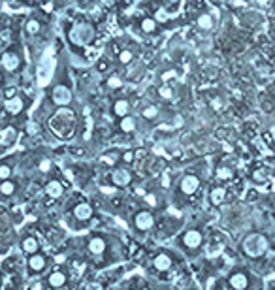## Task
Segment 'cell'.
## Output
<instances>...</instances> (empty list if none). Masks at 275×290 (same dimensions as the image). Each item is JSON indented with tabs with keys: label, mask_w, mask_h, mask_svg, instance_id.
I'll return each instance as SVG.
<instances>
[{
	"label": "cell",
	"mask_w": 275,
	"mask_h": 290,
	"mask_svg": "<svg viewBox=\"0 0 275 290\" xmlns=\"http://www.w3.org/2000/svg\"><path fill=\"white\" fill-rule=\"evenodd\" d=\"M77 123H79V119H77V113L73 109L58 108L57 111L51 115V119H49V128L60 140H68L77 130Z\"/></svg>",
	"instance_id": "1"
},
{
	"label": "cell",
	"mask_w": 275,
	"mask_h": 290,
	"mask_svg": "<svg viewBox=\"0 0 275 290\" xmlns=\"http://www.w3.org/2000/svg\"><path fill=\"white\" fill-rule=\"evenodd\" d=\"M268 237L264 236V234H249L243 237V241H241V253L249 256V258H260L266 254V251H268Z\"/></svg>",
	"instance_id": "2"
},
{
	"label": "cell",
	"mask_w": 275,
	"mask_h": 290,
	"mask_svg": "<svg viewBox=\"0 0 275 290\" xmlns=\"http://www.w3.org/2000/svg\"><path fill=\"white\" fill-rule=\"evenodd\" d=\"M157 224V215L153 209L144 207V209H138L130 218V226L132 230L138 234V236H145L149 234Z\"/></svg>",
	"instance_id": "3"
},
{
	"label": "cell",
	"mask_w": 275,
	"mask_h": 290,
	"mask_svg": "<svg viewBox=\"0 0 275 290\" xmlns=\"http://www.w3.org/2000/svg\"><path fill=\"white\" fill-rule=\"evenodd\" d=\"M203 245V234L200 228H187L179 234L177 237V247H181L185 253H196Z\"/></svg>",
	"instance_id": "4"
},
{
	"label": "cell",
	"mask_w": 275,
	"mask_h": 290,
	"mask_svg": "<svg viewBox=\"0 0 275 290\" xmlns=\"http://www.w3.org/2000/svg\"><path fill=\"white\" fill-rule=\"evenodd\" d=\"M49 266H51V258L44 251L27 256V262H25V270H27V275L29 277L44 275L45 272H49Z\"/></svg>",
	"instance_id": "5"
},
{
	"label": "cell",
	"mask_w": 275,
	"mask_h": 290,
	"mask_svg": "<svg viewBox=\"0 0 275 290\" xmlns=\"http://www.w3.org/2000/svg\"><path fill=\"white\" fill-rule=\"evenodd\" d=\"M175 266V254L170 249H160L151 258V268L159 273H170Z\"/></svg>",
	"instance_id": "6"
},
{
	"label": "cell",
	"mask_w": 275,
	"mask_h": 290,
	"mask_svg": "<svg viewBox=\"0 0 275 290\" xmlns=\"http://www.w3.org/2000/svg\"><path fill=\"white\" fill-rule=\"evenodd\" d=\"M85 251L91 256H104L110 251V239L106 234H91L85 239Z\"/></svg>",
	"instance_id": "7"
},
{
	"label": "cell",
	"mask_w": 275,
	"mask_h": 290,
	"mask_svg": "<svg viewBox=\"0 0 275 290\" xmlns=\"http://www.w3.org/2000/svg\"><path fill=\"white\" fill-rule=\"evenodd\" d=\"M94 38V29L89 23H75L70 29V42L75 45H87Z\"/></svg>",
	"instance_id": "8"
},
{
	"label": "cell",
	"mask_w": 275,
	"mask_h": 290,
	"mask_svg": "<svg viewBox=\"0 0 275 290\" xmlns=\"http://www.w3.org/2000/svg\"><path fill=\"white\" fill-rule=\"evenodd\" d=\"M68 281H70V277H68V272L64 268H53L45 277V289L62 290L68 285Z\"/></svg>",
	"instance_id": "9"
},
{
	"label": "cell",
	"mask_w": 275,
	"mask_h": 290,
	"mask_svg": "<svg viewBox=\"0 0 275 290\" xmlns=\"http://www.w3.org/2000/svg\"><path fill=\"white\" fill-rule=\"evenodd\" d=\"M132 179H134V175L127 166L113 168V172L110 174V181H111V185H115L117 189H127L132 183Z\"/></svg>",
	"instance_id": "10"
},
{
	"label": "cell",
	"mask_w": 275,
	"mask_h": 290,
	"mask_svg": "<svg viewBox=\"0 0 275 290\" xmlns=\"http://www.w3.org/2000/svg\"><path fill=\"white\" fill-rule=\"evenodd\" d=\"M94 217V207L89 202H77L72 209V220L79 222V224H87L89 220Z\"/></svg>",
	"instance_id": "11"
},
{
	"label": "cell",
	"mask_w": 275,
	"mask_h": 290,
	"mask_svg": "<svg viewBox=\"0 0 275 290\" xmlns=\"http://www.w3.org/2000/svg\"><path fill=\"white\" fill-rule=\"evenodd\" d=\"M200 185H202V181H200V177H198V175L187 174V175H183V179L179 181L177 190H179L183 196H192V194H196V192H198Z\"/></svg>",
	"instance_id": "12"
},
{
	"label": "cell",
	"mask_w": 275,
	"mask_h": 290,
	"mask_svg": "<svg viewBox=\"0 0 275 290\" xmlns=\"http://www.w3.org/2000/svg\"><path fill=\"white\" fill-rule=\"evenodd\" d=\"M19 247H21V251H23V254H36V253H40L42 251V243H40V239H38V236H34V234L30 232H25L21 236V239H19Z\"/></svg>",
	"instance_id": "13"
},
{
	"label": "cell",
	"mask_w": 275,
	"mask_h": 290,
	"mask_svg": "<svg viewBox=\"0 0 275 290\" xmlns=\"http://www.w3.org/2000/svg\"><path fill=\"white\" fill-rule=\"evenodd\" d=\"M226 283H228V287L232 290H249V287H251V277L243 270H236V272H232L230 275H228Z\"/></svg>",
	"instance_id": "14"
},
{
	"label": "cell",
	"mask_w": 275,
	"mask_h": 290,
	"mask_svg": "<svg viewBox=\"0 0 275 290\" xmlns=\"http://www.w3.org/2000/svg\"><path fill=\"white\" fill-rule=\"evenodd\" d=\"M51 100L57 108H68L72 102V91L66 85H57L51 92Z\"/></svg>",
	"instance_id": "15"
},
{
	"label": "cell",
	"mask_w": 275,
	"mask_h": 290,
	"mask_svg": "<svg viewBox=\"0 0 275 290\" xmlns=\"http://www.w3.org/2000/svg\"><path fill=\"white\" fill-rule=\"evenodd\" d=\"M44 192L49 196V198L58 200V198L64 194V185H62V181H58V179H49V181L45 183Z\"/></svg>",
	"instance_id": "16"
},
{
	"label": "cell",
	"mask_w": 275,
	"mask_h": 290,
	"mask_svg": "<svg viewBox=\"0 0 275 290\" xmlns=\"http://www.w3.org/2000/svg\"><path fill=\"white\" fill-rule=\"evenodd\" d=\"M2 66H4V70H8V72H15V70H19V66H21V57H19L15 51H6V53L2 55Z\"/></svg>",
	"instance_id": "17"
},
{
	"label": "cell",
	"mask_w": 275,
	"mask_h": 290,
	"mask_svg": "<svg viewBox=\"0 0 275 290\" xmlns=\"http://www.w3.org/2000/svg\"><path fill=\"white\" fill-rule=\"evenodd\" d=\"M4 109H6L10 115H19V113H23V109H25V100H23L21 96L6 98V100H4Z\"/></svg>",
	"instance_id": "18"
},
{
	"label": "cell",
	"mask_w": 275,
	"mask_h": 290,
	"mask_svg": "<svg viewBox=\"0 0 275 290\" xmlns=\"http://www.w3.org/2000/svg\"><path fill=\"white\" fill-rule=\"evenodd\" d=\"M113 115L117 119H123V117L130 115V102L127 100V98L115 100V104H113Z\"/></svg>",
	"instance_id": "19"
},
{
	"label": "cell",
	"mask_w": 275,
	"mask_h": 290,
	"mask_svg": "<svg viewBox=\"0 0 275 290\" xmlns=\"http://www.w3.org/2000/svg\"><path fill=\"white\" fill-rule=\"evenodd\" d=\"M119 162H121V153H119V151H115V149H111V151H106V153H104V155L100 157V164L108 166V168H115Z\"/></svg>",
	"instance_id": "20"
},
{
	"label": "cell",
	"mask_w": 275,
	"mask_h": 290,
	"mask_svg": "<svg viewBox=\"0 0 275 290\" xmlns=\"http://www.w3.org/2000/svg\"><path fill=\"white\" fill-rule=\"evenodd\" d=\"M119 128H121V132H125V134L136 132V128H138V121H136V117L127 115V117H123V119H119Z\"/></svg>",
	"instance_id": "21"
},
{
	"label": "cell",
	"mask_w": 275,
	"mask_h": 290,
	"mask_svg": "<svg viewBox=\"0 0 275 290\" xmlns=\"http://www.w3.org/2000/svg\"><path fill=\"white\" fill-rule=\"evenodd\" d=\"M17 192V183L14 179H6V181H0V196L2 198H12Z\"/></svg>",
	"instance_id": "22"
},
{
	"label": "cell",
	"mask_w": 275,
	"mask_h": 290,
	"mask_svg": "<svg viewBox=\"0 0 275 290\" xmlns=\"http://www.w3.org/2000/svg\"><path fill=\"white\" fill-rule=\"evenodd\" d=\"M226 198V189L224 187H213L209 190V203L211 205H220Z\"/></svg>",
	"instance_id": "23"
},
{
	"label": "cell",
	"mask_w": 275,
	"mask_h": 290,
	"mask_svg": "<svg viewBox=\"0 0 275 290\" xmlns=\"http://www.w3.org/2000/svg\"><path fill=\"white\" fill-rule=\"evenodd\" d=\"M144 202H145V205H147L149 209H153V211L159 209L160 205H162V203H160V196L157 194V192H147V194L144 196Z\"/></svg>",
	"instance_id": "24"
},
{
	"label": "cell",
	"mask_w": 275,
	"mask_h": 290,
	"mask_svg": "<svg viewBox=\"0 0 275 290\" xmlns=\"http://www.w3.org/2000/svg\"><path fill=\"white\" fill-rule=\"evenodd\" d=\"M196 25H198V29H202V30H211L213 29V17H211L209 14L198 15Z\"/></svg>",
	"instance_id": "25"
},
{
	"label": "cell",
	"mask_w": 275,
	"mask_h": 290,
	"mask_svg": "<svg viewBox=\"0 0 275 290\" xmlns=\"http://www.w3.org/2000/svg\"><path fill=\"white\" fill-rule=\"evenodd\" d=\"M157 29H159L157 19H153V17H145L144 21H142V30H144L145 34H155Z\"/></svg>",
	"instance_id": "26"
},
{
	"label": "cell",
	"mask_w": 275,
	"mask_h": 290,
	"mask_svg": "<svg viewBox=\"0 0 275 290\" xmlns=\"http://www.w3.org/2000/svg\"><path fill=\"white\" fill-rule=\"evenodd\" d=\"M215 175H217V179H220V181H230L232 177H234V170H232L230 166H219L217 170H215Z\"/></svg>",
	"instance_id": "27"
},
{
	"label": "cell",
	"mask_w": 275,
	"mask_h": 290,
	"mask_svg": "<svg viewBox=\"0 0 275 290\" xmlns=\"http://www.w3.org/2000/svg\"><path fill=\"white\" fill-rule=\"evenodd\" d=\"M142 117H144L145 121H155L157 117H159V108L157 106H145L144 111H142Z\"/></svg>",
	"instance_id": "28"
},
{
	"label": "cell",
	"mask_w": 275,
	"mask_h": 290,
	"mask_svg": "<svg viewBox=\"0 0 275 290\" xmlns=\"http://www.w3.org/2000/svg\"><path fill=\"white\" fill-rule=\"evenodd\" d=\"M12 175H14V168L8 162H0V181L12 179Z\"/></svg>",
	"instance_id": "29"
},
{
	"label": "cell",
	"mask_w": 275,
	"mask_h": 290,
	"mask_svg": "<svg viewBox=\"0 0 275 290\" xmlns=\"http://www.w3.org/2000/svg\"><path fill=\"white\" fill-rule=\"evenodd\" d=\"M117 60L121 64H130L132 60H134V53H132L130 49H123V51L117 53Z\"/></svg>",
	"instance_id": "30"
},
{
	"label": "cell",
	"mask_w": 275,
	"mask_h": 290,
	"mask_svg": "<svg viewBox=\"0 0 275 290\" xmlns=\"http://www.w3.org/2000/svg\"><path fill=\"white\" fill-rule=\"evenodd\" d=\"M25 29H27V32H29V34H32V36H34V34H38V32L42 30V23H40L38 19H29V23L25 25Z\"/></svg>",
	"instance_id": "31"
},
{
	"label": "cell",
	"mask_w": 275,
	"mask_h": 290,
	"mask_svg": "<svg viewBox=\"0 0 275 290\" xmlns=\"http://www.w3.org/2000/svg\"><path fill=\"white\" fill-rule=\"evenodd\" d=\"M159 96L162 100H172L174 98V89L170 87V85H160L159 87Z\"/></svg>",
	"instance_id": "32"
},
{
	"label": "cell",
	"mask_w": 275,
	"mask_h": 290,
	"mask_svg": "<svg viewBox=\"0 0 275 290\" xmlns=\"http://www.w3.org/2000/svg\"><path fill=\"white\" fill-rule=\"evenodd\" d=\"M106 85H108L110 89H121L123 87V79H121L117 73H113V75H110V77H108Z\"/></svg>",
	"instance_id": "33"
},
{
	"label": "cell",
	"mask_w": 275,
	"mask_h": 290,
	"mask_svg": "<svg viewBox=\"0 0 275 290\" xmlns=\"http://www.w3.org/2000/svg\"><path fill=\"white\" fill-rule=\"evenodd\" d=\"M134 160H136V153H134V151H125V153H121V162H123V164H134Z\"/></svg>",
	"instance_id": "34"
},
{
	"label": "cell",
	"mask_w": 275,
	"mask_h": 290,
	"mask_svg": "<svg viewBox=\"0 0 275 290\" xmlns=\"http://www.w3.org/2000/svg\"><path fill=\"white\" fill-rule=\"evenodd\" d=\"M81 290H104V285H102L100 281H87L85 285H83V289Z\"/></svg>",
	"instance_id": "35"
},
{
	"label": "cell",
	"mask_w": 275,
	"mask_h": 290,
	"mask_svg": "<svg viewBox=\"0 0 275 290\" xmlns=\"http://www.w3.org/2000/svg\"><path fill=\"white\" fill-rule=\"evenodd\" d=\"M253 181H255V183H264V181H266V172H264V170H257V172L253 174Z\"/></svg>",
	"instance_id": "36"
},
{
	"label": "cell",
	"mask_w": 275,
	"mask_h": 290,
	"mask_svg": "<svg viewBox=\"0 0 275 290\" xmlns=\"http://www.w3.org/2000/svg\"><path fill=\"white\" fill-rule=\"evenodd\" d=\"M138 290H155V287L151 285V283H145V281H142V279H138Z\"/></svg>",
	"instance_id": "37"
},
{
	"label": "cell",
	"mask_w": 275,
	"mask_h": 290,
	"mask_svg": "<svg viewBox=\"0 0 275 290\" xmlns=\"http://www.w3.org/2000/svg\"><path fill=\"white\" fill-rule=\"evenodd\" d=\"M38 128H40V127H38L36 123H29V125H27V134L34 136V134H38Z\"/></svg>",
	"instance_id": "38"
},
{
	"label": "cell",
	"mask_w": 275,
	"mask_h": 290,
	"mask_svg": "<svg viewBox=\"0 0 275 290\" xmlns=\"http://www.w3.org/2000/svg\"><path fill=\"white\" fill-rule=\"evenodd\" d=\"M40 170H42V172H49V170H51V160L49 159L42 160V162H40Z\"/></svg>",
	"instance_id": "39"
},
{
	"label": "cell",
	"mask_w": 275,
	"mask_h": 290,
	"mask_svg": "<svg viewBox=\"0 0 275 290\" xmlns=\"http://www.w3.org/2000/svg\"><path fill=\"white\" fill-rule=\"evenodd\" d=\"M4 94H6V98H14V96H17V91H15V87H8L4 91Z\"/></svg>",
	"instance_id": "40"
},
{
	"label": "cell",
	"mask_w": 275,
	"mask_h": 290,
	"mask_svg": "<svg viewBox=\"0 0 275 290\" xmlns=\"http://www.w3.org/2000/svg\"><path fill=\"white\" fill-rule=\"evenodd\" d=\"M157 17H159L160 21H168V12H164V10H159V12H157Z\"/></svg>",
	"instance_id": "41"
},
{
	"label": "cell",
	"mask_w": 275,
	"mask_h": 290,
	"mask_svg": "<svg viewBox=\"0 0 275 290\" xmlns=\"http://www.w3.org/2000/svg\"><path fill=\"white\" fill-rule=\"evenodd\" d=\"M98 70H100V72H106V70H108V62H106V60H100V62H98Z\"/></svg>",
	"instance_id": "42"
},
{
	"label": "cell",
	"mask_w": 275,
	"mask_h": 290,
	"mask_svg": "<svg viewBox=\"0 0 275 290\" xmlns=\"http://www.w3.org/2000/svg\"><path fill=\"white\" fill-rule=\"evenodd\" d=\"M2 81H4V77H2V72H0V85H2Z\"/></svg>",
	"instance_id": "43"
},
{
	"label": "cell",
	"mask_w": 275,
	"mask_h": 290,
	"mask_svg": "<svg viewBox=\"0 0 275 290\" xmlns=\"http://www.w3.org/2000/svg\"><path fill=\"white\" fill-rule=\"evenodd\" d=\"M4 290H15V289H4Z\"/></svg>",
	"instance_id": "44"
}]
</instances>
